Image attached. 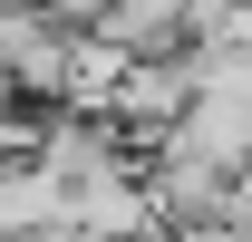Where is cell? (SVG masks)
I'll list each match as a JSON object with an SVG mask.
<instances>
[{
  "label": "cell",
  "mask_w": 252,
  "mask_h": 242,
  "mask_svg": "<svg viewBox=\"0 0 252 242\" xmlns=\"http://www.w3.org/2000/svg\"><path fill=\"white\" fill-rule=\"evenodd\" d=\"M204 49H223V59H243V68H252V0H233V10H223V30L204 39Z\"/></svg>",
  "instance_id": "obj_1"
},
{
  "label": "cell",
  "mask_w": 252,
  "mask_h": 242,
  "mask_svg": "<svg viewBox=\"0 0 252 242\" xmlns=\"http://www.w3.org/2000/svg\"><path fill=\"white\" fill-rule=\"evenodd\" d=\"M165 242H243L233 223H185V233H165Z\"/></svg>",
  "instance_id": "obj_2"
},
{
  "label": "cell",
  "mask_w": 252,
  "mask_h": 242,
  "mask_svg": "<svg viewBox=\"0 0 252 242\" xmlns=\"http://www.w3.org/2000/svg\"><path fill=\"white\" fill-rule=\"evenodd\" d=\"M0 117H20V88H10V78H0Z\"/></svg>",
  "instance_id": "obj_3"
}]
</instances>
